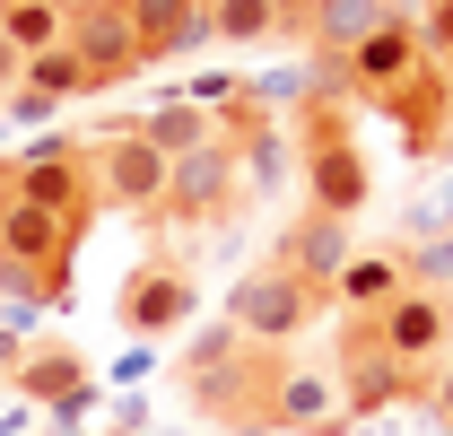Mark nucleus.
I'll return each mask as SVG.
<instances>
[{"label": "nucleus", "instance_id": "6ab92c4d", "mask_svg": "<svg viewBox=\"0 0 453 436\" xmlns=\"http://www.w3.org/2000/svg\"><path fill=\"white\" fill-rule=\"evenodd\" d=\"M131 131L157 149V158H192V149H210L219 140V113L210 105H192V97H166V105H149V113H131Z\"/></svg>", "mask_w": 453, "mask_h": 436}, {"label": "nucleus", "instance_id": "4be33fe9", "mask_svg": "<svg viewBox=\"0 0 453 436\" xmlns=\"http://www.w3.org/2000/svg\"><path fill=\"white\" fill-rule=\"evenodd\" d=\"M288 166L305 175V158H296V140H288V131H262V140L244 149V192H271V183H288Z\"/></svg>", "mask_w": 453, "mask_h": 436}, {"label": "nucleus", "instance_id": "6e6552de", "mask_svg": "<svg viewBox=\"0 0 453 436\" xmlns=\"http://www.w3.org/2000/svg\"><path fill=\"white\" fill-rule=\"evenodd\" d=\"M88 175H96V210H122V218H157V201H166V175L174 166L122 122V131H105V140H88Z\"/></svg>", "mask_w": 453, "mask_h": 436}, {"label": "nucleus", "instance_id": "423d86ee", "mask_svg": "<svg viewBox=\"0 0 453 436\" xmlns=\"http://www.w3.org/2000/svg\"><path fill=\"white\" fill-rule=\"evenodd\" d=\"M79 70H88V97H105V88H131L149 53H140V27H131V0H70V35H61Z\"/></svg>", "mask_w": 453, "mask_h": 436}, {"label": "nucleus", "instance_id": "39448f33", "mask_svg": "<svg viewBox=\"0 0 453 436\" xmlns=\"http://www.w3.org/2000/svg\"><path fill=\"white\" fill-rule=\"evenodd\" d=\"M244 201H253V192H244V158H235L226 140H210V149L174 158L166 201H157V227H219V218H235Z\"/></svg>", "mask_w": 453, "mask_h": 436}, {"label": "nucleus", "instance_id": "cd10ccee", "mask_svg": "<svg viewBox=\"0 0 453 436\" xmlns=\"http://www.w3.org/2000/svg\"><path fill=\"white\" fill-rule=\"evenodd\" d=\"M427 401H436V410H445V419H453V358H445V367H436V376H427Z\"/></svg>", "mask_w": 453, "mask_h": 436}, {"label": "nucleus", "instance_id": "5701e85b", "mask_svg": "<svg viewBox=\"0 0 453 436\" xmlns=\"http://www.w3.org/2000/svg\"><path fill=\"white\" fill-rule=\"evenodd\" d=\"M244 349V331L235 323H201L192 340H183V376H201V367H219V358H235Z\"/></svg>", "mask_w": 453, "mask_h": 436}, {"label": "nucleus", "instance_id": "2eb2a0df", "mask_svg": "<svg viewBox=\"0 0 453 436\" xmlns=\"http://www.w3.org/2000/svg\"><path fill=\"white\" fill-rule=\"evenodd\" d=\"M349 253H357L349 227H340V218H314V210H296L288 236H280V271H296L305 288H323V297H332V279L349 271Z\"/></svg>", "mask_w": 453, "mask_h": 436}, {"label": "nucleus", "instance_id": "412c9836", "mask_svg": "<svg viewBox=\"0 0 453 436\" xmlns=\"http://www.w3.org/2000/svg\"><path fill=\"white\" fill-rule=\"evenodd\" d=\"M18 88H35V97H88V70H79V53H70V44H53V53H35L27 61V79H18Z\"/></svg>", "mask_w": 453, "mask_h": 436}, {"label": "nucleus", "instance_id": "4468645a", "mask_svg": "<svg viewBox=\"0 0 453 436\" xmlns=\"http://www.w3.org/2000/svg\"><path fill=\"white\" fill-rule=\"evenodd\" d=\"M18 393H27L35 410H61V419H79V410L96 401V376H88V358H79V349L44 340V349H27V358H18Z\"/></svg>", "mask_w": 453, "mask_h": 436}, {"label": "nucleus", "instance_id": "c85d7f7f", "mask_svg": "<svg viewBox=\"0 0 453 436\" xmlns=\"http://www.w3.org/2000/svg\"><path fill=\"white\" fill-rule=\"evenodd\" d=\"M445 149H453V131H445Z\"/></svg>", "mask_w": 453, "mask_h": 436}, {"label": "nucleus", "instance_id": "f3484780", "mask_svg": "<svg viewBox=\"0 0 453 436\" xmlns=\"http://www.w3.org/2000/svg\"><path fill=\"white\" fill-rule=\"evenodd\" d=\"M131 27H140V53H149V61H174V53L219 44L201 0H131Z\"/></svg>", "mask_w": 453, "mask_h": 436}, {"label": "nucleus", "instance_id": "0eeeda50", "mask_svg": "<svg viewBox=\"0 0 453 436\" xmlns=\"http://www.w3.org/2000/svg\"><path fill=\"white\" fill-rule=\"evenodd\" d=\"M35 201V210H53L61 227H79L88 236V218H96V175H88V149H27V158H0V201Z\"/></svg>", "mask_w": 453, "mask_h": 436}, {"label": "nucleus", "instance_id": "a211bd4d", "mask_svg": "<svg viewBox=\"0 0 453 436\" xmlns=\"http://www.w3.org/2000/svg\"><path fill=\"white\" fill-rule=\"evenodd\" d=\"M210 9V35L219 44H280V35H296V18H305V0H201Z\"/></svg>", "mask_w": 453, "mask_h": 436}, {"label": "nucleus", "instance_id": "1a4fd4ad", "mask_svg": "<svg viewBox=\"0 0 453 436\" xmlns=\"http://www.w3.org/2000/svg\"><path fill=\"white\" fill-rule=\"evenodd\" d=\"M427 79H436V53H427V35H418L401 9H393L384 35H366V44L349 53V88H357L366 105H384V113H393L401 97H418Z\"/></svg>", "mask_w": 453, "mask_h": 436}, {"label": "nucleus", "instance_id": "dca6fc26", "mask_svg": "<svg viewBox=\"0 0 453 436\" xmlns=\"http://www.w3.org/2000/svg\"><path fill=\"white\" fill-rule=\"evenodd\" d=\"M393 27V0H305V18H296V35L314 44V53H357L366 35H384Z\"/></svg>", "mask_w": 453, "mask_h": 436}, {"label": "nucleus", "instance_id": "aec40b11", "mask_svg": "<svg viewBox=\"0 0 453 436\" xmlns=\"http://www.w3.org/2000/svg\"><path fill=\"white\" fill-rule=\"evenodd\" d=\"M0 35L18 44V53H53L61 35H70V0H0Z\"/></svg>", "mask_w": 453, "mask_h": 436}, {"label": "nucleus", "instance_id": "ddd939ff", "mask_svg": "<svg viewBox=\"0 0 453 436\" xmlns=\"http://www.w3.org/2000/svg\"><path fill=\"white\" fill-rule=\"evenodd\" d=\"M410 288H418V253H401V245H357V253H349V271L332 279V306L375 323V315L401 306Z\"/></svg>", "mask_w": 453, "mask_h": 436}, {"label": "nucleus", "instance_id": "2f4dec72", "mask_svg": "<svg viewBox=\"0 0 453 436\" xmlns=\"http://www.w3.org/2000/svg\"><path fill=\"white\" fill-rule=\"evenodd\" d=\"M445 436H453V428H445Z\"/></svg>", "mask_w": 453, "mask_h": 436}, {"label": "nucleus", "instance_id": "b1692460", "mask_svg": "<svg viewBox=\"0 0 453 436\" xmlns=\"http://www.w3.org/2000/svg\"><path fill=\"white\" fill-rule=\"evenodd\" d=\"M418 35H427L436 70H445V61H453V0H436V9H427V27H418Z\"/></svg>", "mask_w": 453, "mask_h": 436}, {"label": "nucleus", "instance_id": "393cba45", "mask_svg": "<svg viewBox=\"0 0 453 436\" xmlns=\"http://www.w3.org/2000/svg\"><path fill=\"white\" fill-rule=\"evenodd\" d=\"M418 279H436V288H453V236H445V245H427V253H418Z\"/></svg>", "mask_w": 453, "mask_h": 436}, {"label": "nucleus", "instance_id": "9d476101", "mask_svg": "<svg viewBox=\"0 0 453 436\" xmlns=\"http://www.w3.org/2000/svg\"><path fill=\"white\" fill-rule=\"evenodd\" d=\"M192 315H201V279H192V262L157 253V262H140V271L122 279V331H131V340H174Z\"/></svg>", "mask_w": 453, "mask_h": 436}, {"label": "nucleus", "instance_id": "7c9ffc66", "mask_svg": "<svg viewBox=\"0 0 453 436\" xmlns=\"http://www.w3.org/2000/svg\"><path fill=\"white\" fill-rule=\"evenodd\" d=\"M445 79H453V61H445Z\"/></svg>", "mask_w": 453, "mask_h": 436}, {"label": "nucleus", "instance_id": "f8f14e48", "mask_svg": "<svg viewBox=\"0 0 453 436\" xmlns=\"http://www.w3.org/2000/svg\"><path fill=\"white\" fill-rule=\"evenodd\" d=\"M271 428H280V436H340V428H349V410H340V376H323V367H305V358H288V349H280V376H271Z\"/></svg>", "mask_w": 453, "mask_h": 436}, {"label": "nucleus", "instance_id": "20e7f679", "mask_svg": "<svg viewBox=\"0 0 453 436\" xmlns=\"http://www.w3.org/2000/svg\"><path fill=\"white\" fill-rule=\"evenodd\" d=\"M410 393H427V376H410L366 315H340V410L349 419H384Z\"/></svg>", "mask_w": 453, "mask_h": 436}, {"label": "nucleus", "instance_id": "7ed1b4c3", "mask_svg": "<svg viewBox=\"0 0 453 436\" xmlns=\"http://www.w3.org/2000/svg\"><path fill=\"white\" fill-rule=\"evenodd\" d=\"M271 376H280V349H235L219 367L183 376V393H192L201 419H219V428H235V436H280L271 428Z\"/></svg>", "mask_w": 453, "mask_h": 436}, {"label": "nucleus", "instance_id": "bb28decb", "mask_svg": "<svg viewBox=\"0 0 453 436\" xmlns=\"http://www.w3.org/2000/svg\"><path fill=\"white\" fill-rule=\"evenodd\" d=\"M18 79H27V53H18V44L0 35V105H9V88H18Z\"/></svg>", "mask_w": 453, "mask_h": 436}, {"label": "nucleus", "instance_id": "c756f323", "mask_svg": "<svg viewBox=\"0 0 453 436\" xmlns=\"http://www.w3.org/2000/svg\"><path fill=\"white\" fill-rule=\"evenodd\" d=\"M131 436H149V428H131Z\"/></svg>", "mask_w": 453, "mask_h": 436}, {"label": "nucleus", "instance_id": "9b49d317", "mask_svg": "<svg viewBox=\"0 0 453 436\" xmlns=\"http://www.w3.org/2000/svg\"><path fill=\"white\" fill-rule=\"evenodd\" d=\"M375 331H384V349H393L410 376H436V367L453 358V288L418 279L401 306H384V315H375Z\"/></svg>", "mask_w": 453, "mask_h": 436}, {"label": "nucleus", "instance_id": "f257e3e1", "mask_svg": "<svg viewBox=\"0 0 453 436\" xmlns=\"http://www.w3.org/2000/svg\"><path fill=\"white\" fill-rule=\"evenodd\" d=\"M70 245H79V227H61L53 210H35V201H0V288L9 297H27V306H61L70 297Z\"/></svg>", "mask_w": 453, "mask_h": 436}, {"label": "nucleus", "instance_id": "a878e982", "mask_svg": "<svg viewBox=\"0 0 453 436\" xmlns=\"http://www.w3.org/2000/svg\"><path fill=\"white\" fill-rule=\"evenodd\" d=\"M0 113H18V122H44V113H53V97H35V88H9V105Z\"/></svg>", "mask_w": 453, "mask_h": 436}, {"label": "nucleus", "instance_id": "f03ea898", "mask_svg": "<svg viewBox=\"0 0 453 436\" xmlns=\"http://www.w3.org/2000/svg\"><path fill=\"white\" fill-rule=\"evenodd\" d=\"M323 306H332V297L305 288L296 271H280V262H262V271H244L226 288V323L244 331V349H296Z\"/></svg>", "mask_w": 453, "mask_h": 436}]
</instances>
